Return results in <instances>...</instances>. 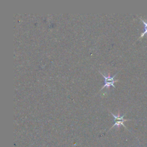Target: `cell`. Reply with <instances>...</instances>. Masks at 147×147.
I'll return each mask as SVG.
<instances>
[{"label": "cell", "instance_id": "cell-1", "mask_svg": "<svg viewBox=\"0 0 147 147\" xmlns=\"http://www.w3.org/2000/svg\"><path fill=\"white\" fill-rule=\"evenodd\" d=\"M99 73L100 74V75H102L103 76V77L104 78V79H105V84H104V86L100 88V90H99V91H101L102 90H103V89L105 88H109L110 86H113L114 88H115V86H114V83H115V82H117L119 81V80H118V79H117V80H114V78H115V76L117 75L118 73L115 74L113 76H111L109 74L107 76H106V75H104L103 74H102L100 71H99Z\"/></svg>", "mask_w": 147, "mask_h": 147}, {"label": "cell", "instance_id": "cell-2", "mask_svg": "<svg viewBox=\"0 0 147 147\" xmlns=\"http://www.w3.org/2000/svg\"><path fill=\"white\" fill-rule=\"evenodd\" d=\"M110 113L111 114V115H112L113 117H114V120L115 122H114V125L111 126V127L110 129V130L111 129H112L113 127H114V126L119 127L121 125H122L125 128H126V129H127V128L125 126V125L123 124V123H124V122H125V121H131V119H124V118H123V117H125L126 113L122 115H120V113H119V111L118 112V114H117V115H115V114H113V113H111V112H110ZM127 130H128V129H127Z\"/></svg>", "mask_w": 147, "mask_h": 147}, {"label": "cell", "instance_id": "cell-3", "mask_svg": "<svg viewBox=\"0 0 147 147\" xmlns=\"http://www.w3.org/2000/svg\"><path fill=\"white\" fill-rule=\"evenodd\" d=\"M147 34V28H144V30L141 33V34L140 36L138 37V40L141 39V38L144 36V35H145V34Z\"/></svg>", "mask_w": 147, "mask_h": 147}, {"label": "cell", "instance_id": "cell-4", "mask_svg": "<svg viewBox=\"0 0 147 147\" xmlns=\"http://www.w3.org/2000/svg\"><path fill=\"white\" fill-rule=\"evenodd\" d=\"M138 18H140V20L143 22V24H144V28H147V21H145V20H142V18L141 17H138Z\"/></svg>", "mask_w": 147, "mask_h": 147}]
</instances>
